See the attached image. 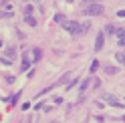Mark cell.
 I'll use <instances>...</instances> for the list:
<instances>
[{
  "instance_id": "obj_1",
  "label": "cell",
  "mask_w": 125,
  "mask_h": 123,
  "mask_svg": "<svg viewBox=\"0 0 125 123\" xmlns=\"http://www.w3.org/2000/svg\"><path fill=\"white\" fill-rule=\"evenodd\" d=\"M62 26L69 30V34L71 36H83L85 32H89L91 28V22L89 20H83V22H77V20H71V22H62Z\"/></svg>"
},
{
  "instance_id": "obj_2",
  "label": "cell",
  "mask_w": 125,
  "mask_h": 123,
  "mask_svg": "<svg viewBox=\"0 0 125 123\" xmlns=\"http://www.w3.org/2000/svg\"><path fill=\"white\" fill-rule=\"evenodd\" d=\"M103 6L99 2H91L87 6H83V14H87V16H99V14H103Z\"/></svg>"
},
{
  "instance_id": "obj_3",
  "label": "cell",
  "mask_w": 125,
  "mask_h": 123,
  "mask_svg": "<svg viewBox=\"0 0 125 123\" xmlns=\"http://www.w3.org/2000/svg\"><path fill=\"white\" fill-rule=\"evenodd\" d=\"M103 44H105V32H99L95 36V52L103 51Z\"/></svg>"
},
{
  "instance_id": "obj_4",
  "label": "cell",
  "mask_w": 125,
  "mask_h": 123,
  "mask_svg": "<svg viewBox=\"0 0 125 123\" xmlns=\"http://www.w3.org/2000/svg\"><path fill=\"white\" fill-rule=\"evenodd\" d=\"M105 101L111 105V107H117V109H123L125 107V103H121V101H117V99L113 97V95H105Z\"/></svg>"
},
{
  "instance_id": "obj_5",
  "label": "cell",
  "mask_w": 125,
  "mask_h": 123,
  "mask_svg": "<svg viewBox=\"0 0 125 123\" xmlns=\"http://www.w3.org/2000/svg\"><path fill=\"white\" fill-rule=\"evenodd\" d=\"M14 16V10H12V4L8 8H0V18H12Z\"/></svg>"
},
{
  "instance_id": "obj_6",
  "label": "cell",
  "mask_w": 125,
  "mask_h": 123,
  "mask_svg": "<svg viewBox=\"0 0 125 123\" xmlns=\"http://www.w3.org/2000/svg\"><path fill=\"white\" fill-rule=\"evenodd\" d=\"M4 55H6V59H8L10 63H12V61L16 59V49H14V47H8V49H4Z\"/></svg>"
},
{
  "instance_id": "obj_7",
  "label": "cell",
  "mask_w": 125,
  "mask_h": 123,
  "mask_svg": "<svg viewBox=\"0 0 125 123\" xmlns=\"http://www.w3.org/2000/svg\"><path fill=\"white\" fill-rule=\"evenodd\" d=\"M28 67H30V57H28V52H24V55H22V67H20V71H28Z\"/></svg>"
},
{
  "instance_id": "obj_8",
  "label": "cell",
  "mask_w": 125,
  "mask_h": 123,
  "mask_svg": "<svg viewBox=\"0 0 125 123\" xmlns=\"http://www.w3.org/2000/svg\"><path fill=\"white\" fill-rule=\"evenodd\" d=\"M103 32H105V34H109V36H113V34H117V32H119V28H117L115 24H107Z\"/></svg>"
},
{
  "instance_id": "obj_9",
  "label": "cell",
  "mask_w": 125,
  "mask_h": 123,
  "mask_svg": "<svg viewBox=\"0 0 125 123\" xmlns=\"http://www.w3.org/2000/svg\"><path fill=\"white\" fill-rule=\"evenodd\" d=\"M24 22L28 26H36V18L32 16V14H24Z\"/></svg>"
},
{
  "instance_id": "obj_10",
  "label": "cell",
  "mask_w": 125,
  "mask_h": 123,
  "mask_svg": "<svg viewBox=\"0 0 125 123\" xmlns=\"http://www.w3.org/2000/svg\"><path fill=\"white\" fill-rule=\"evenodd\" d=\"M89 85H91V79H85V81L81 83V87H79V93H81V97H83V93H85V91L89 89Z\"/></svg>"
},
{
  "instance_id": "obj_11",
  "label": "cell",
  "mask_w": 125,
  "mask_h": 123,
  "mask_svg": "<svg viewBox=\"0 0 125 123\" xmlns=\"http://www.w3.org/2000/svg\"><path fill=\"white\" fill-rule=\"evenodd\" d=\"M115 59H117V63L125 65V51H121V52H115Z\"/></svg>"
},
{
  "instance_id": "obj_12",
  "label": "cell",
  "mask_w": 125,
  "mask_h": 123,
  "mask_svg": "<svg viewBox=\"0 0 125 123\" xmlns=\"http://www.w3.org/2000/svg\"><path fill=\"white\" fill-rule=\"evenodd\" d=\"M32 59L34 61H41L42 59V51L41 49H32Z\"/></svg>"
},
{
  "instance_id": "obj_13",
  "label": "cell",
  "mask_w": 125,
  "mask_h": 123,
  "mask_svg": "<svg viewBox=\"0 0 125 123\" xmlns=\"http://www.w3.org/2000/svg\"><path fill=\"white\" fill-rule=\"evenodd\" d=\"M117 36H119V44H121V47H125V30H123V28H119Z\"/></svg>"
},
{
  "instance_id": "obj_14",
  "label": "cell",
  "mask_w": 125,
  "mask_h": 123,
  "mask_svg": "<svg viewBox=\"0 0 125 123\" xmlns=\"http://www.w3.org/2000/svg\"><path fill=\"white\" fill-rule=\"evenodd\" d=\"M97 69H99V61H97V59H93V63H91V67H89V73L93 75V73L97 71Z\"/></svg>"
},
{
  "instance_id": "obj_15",
  "label": "cell",
  "mask_w": 125,
  "mask_h": 123,
  "mask_svg": "<svg viewBox=\"0 0 125 123\" xmlns=\"http://www.w3.org/2000/svg\"><path fill=\"white\" fill-rule=\"evenodd\" d=\"M18 97H20V91H16V93H14L10 99H8V103L10 105H16V101H18Z\"/></svg>"
},
{
  "instance_id": "obj_16",
  "label": "cell",
  "mask_w": 125,
  "mask_h": 123,
  "mask_svg": "<svg viewBox=\"0 0 125 123\" xmlns=\"http://www.w3.org/2000/svg\"><path fill=\"white\" fill-rule=\"evenodd\" d=\"M65 20H67V18H65V14H61V12H59V14H54V22H59V24H62Z\"/></svg>"
},
{
  "instance_id": "obj_17",
  "label": "cell",
  "mask_w": 125,
  "mask_h": 123,
  "mask_svg": "<svg viewBox=\"0 0 125 123\" xmlns=\"http://www.w3.org/2000/svg\"><path fill=\"white\" fill-rule=\"evenodd\" d=\"M105 73H107V75H115V73H117V67L107 65V67H105Z\"/></svg>"
},
{
  "instance_id": "obj_18",
  "label": "cell",
  "mask_w": 125,
  "mask_h": 123,
  "mask_svg": "<svg viewBox=\"0 0 125 123\" xmlns=\"http://www.w3.org/2000/svg\"><path fill=\"white\" fill-rule=\"evenodd\" d=\"M69 79H71V73H67V75H62V77H61V81L57 83V85H65V83H67Z\"/></svg>"
},
{
  "instance_id": "obj_19",
  "label": "cell",
  "mask_w": 125,
  "mask_h": 123,
  "mask_svg": "<svg viewBox=\"0 0 125 123\" xmlns=\"http://www.w3.org/2000/svg\"><path fill=\"white\" fill-rule=\"evenodd\" d=\"M32 10H34V8H32V4L28 2V4L24 6V14H32Z\"/></svg>"
},
{
  "instance_id": "obj_20",
  "label": "cell",
  "mask_w": 125,
  "mask_h": 123,
  "mask_svg": "<svg viewBox=\"0 0 125 123\" xmlns=\"http://www.w3.org/2000/svg\"><path fill=\"white\" fill-rule=\"evenodd\" d=\"M77 83H79V79H75V81H71V83H69V85H67V89H73V87L77 85Z\"/></svg>"
},
{
  "instance_id": "obj_21",
  "label": "cell",
  "mask_w": 125,
  "mask_h": 123,
  "mask_svg": "<svg viewBox=\"0 0 125 123\" xmlns=\"http://www.w3.org/2000/svg\"><path fill=\"white\" fill-rule=\"evenodd\" d=\"M52 101H54V105H61V103H62V97H54Z\"/></svg>"
},
{
  "instance_id": "obj_22",
  "label": "cell",
  "mask_w": 125,
  "mask_h": 123,
  "mask_svg": "<svg viewBox=\"0 0 125 123\" xmlns=\"http://www.w3.org/2000/svg\"><path fill=\"white\" fill-rule=\"evenodd\" d=\"M117 16H119V18H125V10H117Z\"/></svg>"
},
{
  "instance_id": "obj_23",
  "label": "cell",
  "mask_w": 125,
  "mask_h": 123,
  "mask_svg": "<svg viewBox=\"0 0 125 123\" xmlns=\"http://www.w3.org/2000/svg\"><path fill=\"white\" fill-rule=\"evenodd\" d=\"M91 2H99V0H85V4H91Z\"/></svg>"
},
{
  "instance_id": "obj_24",
  "label": "cell",
  "mask_w": 125,
  "mask_h": 123,
  "mask_svg": "<svg viewBox=\"0 0 125 123\" xmlns=\"http://www.w3.org/2000/svg\"><path fill=\"white\" fill-rule=\"evenodd\" d=\"M67 2H75V0H67Z\"/></svg>"
},
{
  "instance_id": "obj_25",
  "label": "cell",
  "mask_w": 125,
  "mask_h": 123,
  "mask_svg": "<svg viewBox=\"0 0 125 123\" xmlns=\"http://www.w3.org/2000/svg\"><path fill=\"white\" fill-rule=\"evenodd\" d=\"M52 123H61V121H52Z\"/></svg>"
},
{
  "instance_id": "obj_26",
  "label": "cell",
  "mask_w": 125,
  "mask_h": 123,
  "mask_svg": "<svg viewBox=\"0 0 125 123\" xmlns=\"http://www.w3.org/2000/svg\"><path fill=\"white\" fill-rule=\"evenodd\" d=\"M0 47H2V41H0Z\"/></svg>"
},
{
  "instance_id": "obj_27",
  "label": "cell",
  "mask_w": 125,
  "mask_h": 123,
  "mask_svg": "<svg viewBox=\"0 0 125 123\" xmlns=\"http://www.w3.org/2000/svg\"><path fill=\"white\" fill-rule=\"evenodd\" d=\"M24 2H30V0H24Z\"/></svg>"
}]
</instances>
